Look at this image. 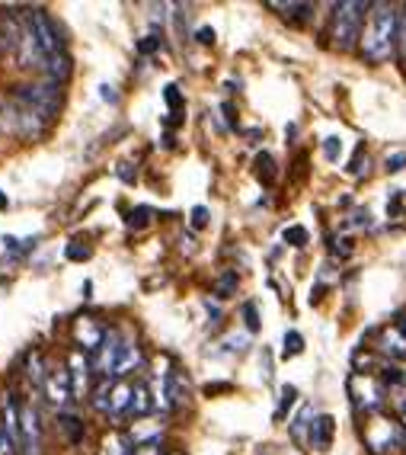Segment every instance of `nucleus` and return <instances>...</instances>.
Segmentation results:
<instances>
[{
	"instance_id": "37",
	"label": "nucleus",
	"mask_w": 406,
	"mask_h": 455,
	"mask_svg": "<svg viewBox=\"0 0 406 455\" xmlns=\"http://www.w3.org/2000/svg\"><path fill=\"white\" fill-rule=\"evenodd\" d=\"M400 51H403V61H406V13H403V29H400Z\"/></svg>"
},
{
	"instance_id": "8",
	"label": "nucleus",
	"mask_w": 406,
	"mask_h": 455,
	"mask_svg": "<svg viewBox=\"0 0 406 455\" xmlns=\"http://www.w3.org/2000/svg\"><path fill=\"white\" fill-rule=\"evenodd\" d=\"M26 20H29V26H32V35H35V42H39L42 55L51 58V55H58V51H64L61 29H58V23L51 20L45 10H35V13H29Z\"/></svg>"
},
{
	"instance_id": "15",
	"label": "nucleus",
	"mask_w": 406,
	"mask_h": 455,
	"mask_svg": "<svg viewBox=\"0 0 406 455\" xmlns=\"http://www.w3.org/2000/svg\"><path fill=\"white\" fill-rule=\"evenodd\" d=\"M333 430H336V420H333L330 413H320V417H314V423H310V446L314 449H330L333 442Z\"/></svg>"
},
{
	"instance_id": "24",
	"label": "nucleus",
	"mask_w": 406,
	"mask_h": 455,
	"mask_svg": "<svg viewBox=\"0 0 406 455\" xmlns=\"http://www.w3.org/2000/svg\"><path fill=\"white\" fill-rule=\"evenodd\" d=\"M285 244H291V247H304L307 244V231H304V228H288V231H285Z\"/></svg>"
},
{
	"instance_id": "18",
	"label": "nucleus",
	"mask_w": 406,
	"mask_h": 455,
	"mask_svg": "<svg viewBox=\"0 0 406 455\" xmlns=\"http://www.w3.org/2000/svg\"><path fill=\"white\" fill-rule=\"evenodd\" d=\"M147 388L144 385H135L131 388V404H128V417H147L154 411V401L147 398Z\"/></svg>"
},
{
	"instance_id": "35",
	"label": "nucleus",
	"mask_w": 406,
	"mask_h": 455,
	"mask_svg": "<svg viewBox=\"0 0 406 455\" xmlns=\"http://www.w3.org/2000/svg\"><path fill=\"white\" fill-rule=\"evenodd\" d=\"M208 222V209H205V205H199V209H192V224H195V228H202V224H205Z\"/></svg>"
},
{
	"instance_id": "20",
	"label": "nucleus",
	"mask_w": 406,
	"mask_h": 455,
	"mask_svg": "<svg viewBox=\"0 0 406 455\" xmlns=\"http://www.w3.org/2000/svg\"><path fill=\"white\" fill-rule=\"evenodd\" d=\"M269 7H272V10H282V16H288V20H307V16H310V10H314V7H310V4H276V0H272V4H269Z\"/></svg>"
},
{
	"instance_id": "17",
	"label": "nucleus",
	"mask_w": 406,
	"mask_h": 455,
	"mask_svg": "<svg viewBox=\"0 0 406 455\" xmlns=\"http://www.w3.org/2000/svg\"><path fill=\"white\" fill-rule=\"evenodd\" d=\"M166 394H170V407H179L189 401V382L179 372H170L166 375Z\"/></svg>"
},
{
	"instance_id": "22",
	"label": "nucleus",
	"mask_w": 406,
	"mask_h": 455,
	"mask_svg": "<svg viewBox=\"0 0 406 455\" xmlns=\"http://www.w3.org/2000/svg\"><path fill=\"white\" fill-rule=\"evenodd\" d=\"M301 350H304V336L297 330H288L285 334V356H297Z\"/></svg>"
},
{
	"instance_id": "31",
	"label": "nucleus",
	"mask_w": 406,
	"mask_h": 455,
	"mask_svg": "<svg viewBox=\"0 0 406 455\" xmlns=\"http://www.w3.org/2000/svg\"><path fill=\"white\" fill-rule=\"evenodd\" d=\"M243 317H247L250 330H259V315H256V305H243Z\"/></svg>"
},
{
	"instance_id": "27",
	"label": "nucleus",
	"mask_w": 406,
	"mask_h": 455,
	"mask_svg": "<svg viewBox=\"0 0 406 455\" xmlns=\"http://www.w3.org/2000/svg\"><path fill=\"white\" fill-rule=\"evenodd\" d=\"M295 398H297V392H295L291 385H285V388H282V407L276 411V417H285V411H288V407L295 404Z\"/></svg>"
},
{
	"instance_id": "41",
	"label": "nucleus",
	"mask_w": 406,
	"mask_h": 455,
	"mask_svg": "<svg viewBox=\"0 0 406 455\" xmlns=\"http://www.w3.org/2000/svg\"><path fill=\"white\" fill-rule=\"evenodd\" d=\"M403 442H406V420H403Z\"/></svg>"
},
{
	"instance_id": "14",
	"label": "nucleus",
	"mask_w": 406,
	"mask_h": 455,
	"mask_svg": "<svg viewBox=\"0 0 406 455\" xmlns=\"http://www.w3.org/2000/svg\"><path fill=\"white\" fill-rule=\"evenodd\" d=\"M160 436H164V420H157V417H144V420L131 423V430H128V439L135 442V446H144V442H157Z\"/></svg>"
},
{
	"instance_id": "32",
	"label": "nucleus",
	"mask_w": 406,
	"mask_h": 455,
	"mask_svg": "<svg viewBox=\"0 0 406 455\" xmlns=\"http://www.w3.org/2000/svg\"><path fill=\"white\" fill-rule=\"evenodd\" d=\"M68 257H70V260H87V257H90V247H87V244L80 247V241H74V244L68 247Z\"/></svg>"
},
{
	"instance_id": "30",
	"label": "nucleus",
	"mask_w": 406,
	"mask_h": 455,
	"mask_svg": "<svg viewBox=\"0 0 406 455\" xmlns=\"http://www.w3.org/2000/svg\"><path fill=\"white\" fill-rule=\"evenodd\" d=\"M16 449L20 446L7 436V430H0V455H16Z\"/></svg>"
},
{
	"instance_id": "16",
	"label": "nucleus",
	"mask_w": 406,
	"mask_h": 455,
	"mask_svg": "<svg viewBox=\"0 0 406 455\" xmlns=\"http://www.w3.org/2000/svg\"><path fill=\"white\" fill-rule=\"evenodd\" d=\"M42 71L49 74V80H51V84H58V87H61L64 80L70 78V58H68V51H58V55H51L49 61H45V68H42Z\"/></svg>"
},
{
	"instance_id": "40",
	"label": "nucleus",
	"mask_w": 406,
	"mask_h": 455,
	"mask_svg": "<svg viewBox=\"0 0 406 455\" xmlns=\"http://www.w3.org/2000/svg\"><path fill=\"white\" fill-rule=\"evenodd\" d=\"M400 365H403V375H400V378H403V382H406V363H400Z\"/></svg>"
},
{
	"instance_id": "1",
	"label": "nucleus",
	"mask_w": 406,
	"mask_h": 455,
	"mask_svg": "<svg viewBox=\"0 0 406 455\" xmlns=\"http://www.w3.org/2000/svg\"><path fill=\"white\" fill-rule=\"evenodd\" d=\"M400 29H403V13L393 4H371L365 16V29H362V42H358L365 61H390L400 45Z\"/></svg>"
},
{
	"instance_id": "34",
	"label": "nucleus",
	"mask_w": 406,
	"mask_h": 455,
	"mask_svg": "<svg viewBox=\"0 0 406 455\" xmlns=\"http://www.w3.org/2000/svg\"><path fill=\"white\" fill-rule=\"evenodd\" d=\"M61 427L70 433V439H77V436H80V427H77L74 417H61Z\"/></svg>"
},
{
	"instance_id": "29",
	"label": "nucleus",
	"mask_w": 406,
	"mask_h": 455,
	"mask_svg": "<svg viewBox=\"0 0 406 455\" xmlns=\"http://www.w3.org/2000/svg\"><path fill=\"white\" fill-rule=\"evenodd\" d=\"M324 154L330 157V161H339V138L336 135H330V138L324 141Z\"/></svg>"
},
{
	"instance_id": "25",
	"label": "nucleus",
	"mask_w": 406,
	"mask_h": 455,
	"mask_svg": "<svg viewBox=\"0 0 406 455\" xmlns=\"http://www.w3.org/2000/svg\"><path fill=\"white\" fill-rule=\"evenodd\" d=\"M256 174H259L266 183H272V157H269V154L256 157Z\"/></svg>"
},
{
	"instance_id": "2",
	"label": "nucleus",
	"mask_w": 406,
	"mask_h": 455,
	"mask_svg": "<svg viewBox=\"0 0 406 455\" xmlns=\"http://www.w3.org/2000/svg\"><path fill=\"white\" fill-rule=\"evenodd\" d=\"M371 4L362 0H345L333 7V23H330V42L339 51H352L362 42V29H365V13Z\"/></svg>"
},
{
	"instance_id": "21",
	"label": "nucleus",
	"mask_w": 406,
	"mask_h": 455,
	"mask_svg": "<svg viewBox=\"0 0 406 455\" xmlns=\"http://www.w3.org/2000/svg\"><path fill=\"white\" fill-rule=\"evenodd\" d=\"M307 427H310V407H301V413L291 420V436H295V442H304V430Z\"/></svg>"
},
{
	"instance_id": "7",
	"label": "nucleus",
	"mask_w": 406,
	"mask_h": 455,
	"mask_svg": "<svg viewBox=\"0 0 406 455\" xmlns=\"http://www.w3.org/2000/svg\"><path fill=\"white\" fill-rule=\"evenodd\" d=\"M131 388L128 382H103V385L93 392V407L112 420H122L128 417V404H131Z\"/></svg>"
},
{
	"instance_id": "36",
	"label": "nucleus",
	"mask_w": 406,
	"mask_h": 455,
	"mask_svg": "<svg viewBox=\"0 0 406 455\" xmlns=\"http://www.w3.org/2000/svg\"><path fill=\"white\" fill-rule=\"evenodd\" d=\"M147 215H151V209H138V212H131L128 222H131V224H138V228H141V224L147 222Z\"/></svg>"
},
{
	"instance_id": "3",
	"label": "nucleus",
	"mask_w": 406,
	"mask_h": 455,
	"mask_svg": "<svg viewBox=\"0 0 406 455\" xmlns=\"http://www.w3.org/2000/svg\"><path fill=\"white\" fill-rule=\"evenodd\" d=\"M349 401L358 413H378L387 401V385L374 372H352L349 375Z\"/></svg>"
},
{
	"instance_id": "4",
	"label": "nucleus",
	"mask_w": 406,
	"mask_h": 455,
	"mask_svg": "<svg viewBox=\"0 0 406 455\" xmlns=\"http://www.w3.org/2000/svg\"><path fill=\"white\" fill-rule=\"evenodd\" d=\"M13 99H20L26 109H32L42 122H49L61 109V87L51 84V80H45V84H26V87H16Z\"/></svg>"
},
{
	"instance_id": "38",
	"label": "nucleus",
	"mask_w": 406,
	"mask_h": 455,
	"mask_svg": "<svg viewBox=\"0 0 406 455\" xmlns=\"http://www.w3.org/2000/svg\"><path fill=\"white\" fill-rule=\"evenodd\" d=\"M0 209H7V193H0Z\"/></svg>"
},
{
	"instance_id": "5",
	"label": "nucleus",
	"mask_w": 406,
	"mask_h": 455,
	"mask_svg": "<svg viewBox=\"0 0 406 455\" xmlns=\"http://www.w3.org/2000/svg\"><path fill=\"white\" fill-rule=\"evenodd\" d=\"M362 439L374 455L393 452L397 446H403V423H397L393 417H384V413H371L362 427Z\"/></svg>"
},
{
	"instance_id": "42",
	"label": "nucleus",
	"mask_w": 406,
	"mask_h": 455,
	"mask_svg": "<svg viewBox=\"0 0 406 455\" xmlns=\"http://www.w3.org/2000/svg\"><path fill=\"white\" fill-rule=\"evenodd\" d=\"M166 455H179V452H166Z\"/></svg>"
},
{
	"instance_id": "9",
	"label": "nucleus",
	"mask_w": 406,
	"mask_h": 455,
	"mask_svg": "<svg viewBox=\"0 0 406 455\" xmlns=\"http://www.w3.org/2000/svg\"><path fill=\"white\" fill-rule=\"evenodd\" d=\"M23 455H42V423L35 407H20V439H16Z\"/></svg>"
},
{
	"instance_id": "23",
	"label": "nucleus",
	"mask_w": 406,
	"mask_h": 455,
	"mask_svg": "<svg viewBox=\"0 0 406 455\" xmlns=\"http://www.w3.org/2000/svg\"><path fill=\"white\" fill-rule=\"evenodd\" d=\"M128 455H166L164 452V442H144V446H131Z\"/></svg>"
},
{
	"instance_id": "10",
	"label": "nucleus",
	"mask_w": 406,
	"mask_h": 455,
	"mask_svg": "<svg viewBox=\"0 0 406 455\" xmlns=\"http://www.w3.org/2000/svg\"><path fill=\"white\" fill-rule=\"evenodd\" d=\"M42 392H45L51 407H58V411L68 407L74 401V385H70L68 369H49V375L42 378Z\"/></svg>"
},
{
	"instance_id": "19",
	"label": "nucleus",
	"mask_w": 406,
	"mask_h": 455,
	"mask_svg": "<svg viewBox=\"0 0 406 455\" xmlns=\"http://www.w3.org/2000/svg\"><path fill=\"white\" fill-rule=\"evenodd\" d=\"M387 401H390V404L406 417V382L400 375H393V382L387 385Z\"/></svg>"
},
{
	"instance_id": "28",
	"label": "nucleus",
	"mask_w": 406,
	"mask_h": 455,
	"mask_svg": "<svg viewBox=\"0 0 406 455\" xmlns=\"http://www.w3.org/2000/svg\"><path fill=\"white\" fill-rule=\"evenodd\" d=\"M164 99H166V106H170V109H179V106H183V97H179V87H166L164 90Z\"/></svg>"
},
{
	"instance_id": "39",
	"label": "nucleus",
	"mask_w": 406,
	"mask_h": 455,
	"mask_svg": "<svg viewBox=\"0 0 406 455\" xmlns=\"http://www.w3.org/2000/svg\"><path fill=\"white\" fill-rule=\"evenodd\" d=\"M397 324H400V327H403V334H406V315H403V317H400V321H397Z\"/></svg>"
},
{
	"instance_id": "33",
	"label": "nucleus",
	"mask_w": 406,
	"mask_h": 455,
	"mask_svg": "<svg viewBox=\"0 0 406 455\" xmlns=\"http://www.w3.org/2000/svg\"><path fill=\"white\" fill-rule=\"evenodd\" d=\"M195 39H199L202 45H211V42H214V29H211V26H202L199 32H195Z\"/></svg>"
},
{
	"instance_id": "11",
	"label": "nucleus",
	"mask_w": 406,
	"mask_h": 455,
	"mask_svg": "<svg viewBox=\"0 0 406 455\" xmlns=\"http://www.w3.org/2000/svg\"><path fill=\"white\" fill-rule=\"evenodd\" d=\"M374 350L381 353V356L393 359V363H406V334L400 324H387V327H381L378 334V346Z\"/></svg>"
},
{
	"instance_id": "12",
	"label": "nucleus",
	"mask_w": 406,
	"mask_h": 455,
	"mask_svg": "<svg viewBox=\"0 0 406 455\" xmlns=\"http://www.w3.org/2000/svg\"><path fill=\"white\" fill-rule=\"evenodd\" d=\"M74 340L83 353H97L106 340V327H99V321H93V317H77L74 321Z\"/></svg>"
},
{
	"instance_id": "26",
	"label": "nucleus",
	"mask_w": 406,
	"mask_h": 455,
	"mask_svg": "<svg viewBox=\"0 0 406 455\" xmlns=\"http://www.w3.org/2000/svg\"><path fill=\"white\" fill-rule=\"evenodd\" d=\"M384 167H387V174H397V170H403L406 167V151H397V154H390L384 161Z\"/></svg>"
},
{
	"instance_id": "6",
	"label": "nucleus",
	"mask_w": 406,
	"mask_h": 455,
	"mask_svg": "<svg viewBox=\"0 0 406 455\" xmlns=\"http://www.w3.org/2000/svg\"><path fill=\"white\" fill-rule=\"evenodd\" d=\"M131 344H135V336L122 334V330H106L103 346H99L97 356H93V372H97V375H103L106 382H109V378H116L118 375V363H122L125 350H128Z\"/></svg>"
},
{
	"instance_id": "13",
	"label": "nucleus",
	"mask_w": 406,
	"mask_h": 455,
	"mask_svg": "<svg viewBox=\"0 0 406 455\" xmlns=\"http://www.w3.org/2000/svg\"><path fill=\"white\" fill-rule=\"evenodd\" d=\"M68 375L74 385V398H83L90 392V375H93V363L83 356V350H74L68 356Z\"/></svg>"
}]
</instances>
